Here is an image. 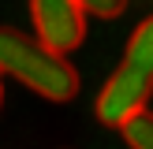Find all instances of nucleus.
I'll use <instances>...</instances> for the list:
<instances>
[{
  "label": "nucleus",
  "mask_w": 153,
  "mask_h": 149,
  "mask_svg": "<svg viewBox=\"0 0 153 149\" xmlns=\"http://www.w3.org/2000/svg\"><path fill=\"white\" fill-rule=\"evenodd\" d=\"M0 71L56 104L79 93V74H75L67 52L52 49L37 34H26L15 26H0Z\"/></svg>",
  "instance_id": "nucleus-1"
},
{
  "label": "nucleus",
  "mask_w": 153,
  "mask_h": 149,
  "mask_svg": "<svg viewBox=\"0 0 153 149\" xmlns=\"http://www.w3.org/2000/svg\"><path fill=\"white\" fill-rule=\"evenodd\" d=\"M149 93H153V15L134 26L120 67L97 93V119L108 127H120L123 119L146 108Z\"/></svg>",
  "instance_id": "nucleus-2"
},
{
  "label": "nucleus",
  "mask_w": 153,
  "mask_h": 149,
  "mask_svg": "<svg viewBox=\"0 0 153 149\" xmlns=\"http://www.w3.org/2000/svg\"><path fill=\"white\" fill-rule=\"evenodd\" d=\"M34 34L60 52H71L86 37V11L79 0H30Z\"/></svg>",
  "instance_id": "nucleus-3"
},
{
  "label": "nucleus",
  "mask_w": 153,
  "mask_h": 149,
  "mask_svg": "<svg viewBox=\"0 0 153 149\" xmlns=\"http://www.w3.org/2000/svg\"><path fill=\"white\" fill-rule=\"evenodd\" d=\"M120 131H123V142L131 149H153V112H134L131 119H123L120 123Z\"/></svg>",
  "instance_id": "nucleus-4"
},
{
  "label": "nucleus",
  "mask_w": 153,
  "mask_h": 149,
  "mask_svg": "<svg viewBox=\"0 0 153 149\" xmlns=\"http://www.w3.org/2000/svg\"><path fill=\"white\" fill-rule=\"evenodd\" d=\"M86 15H97V19H120L127 11V0H79Z\"/></svg>",
  "instance_id": "nucleus-5"
},
{
  "label": "nucleus",
  "mask_w": 153,
  "mask_h": 149,
  "mask_svg": "<svg viewBox=\"0 0 153 149\" xmlns=\"http://www.w3.org/2000/svg\"><path fill=\"white\" fill-rule=\"evenodd\" d=\"M0 97H4V89H0Z\"/></svg>",
  "instance_id": "nucleus-6"
}]
</instances>
